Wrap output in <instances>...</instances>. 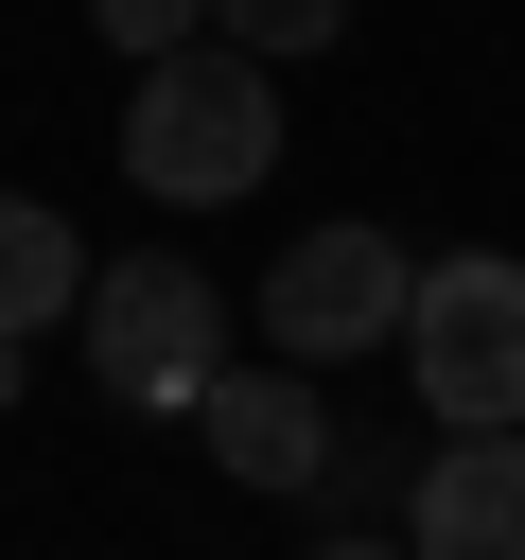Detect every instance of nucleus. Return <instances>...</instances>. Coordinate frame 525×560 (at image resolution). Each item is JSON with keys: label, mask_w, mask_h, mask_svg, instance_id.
Listing matches in <instances>:
<instances>
[{"label": "nucleus", "mask_w": 525, "mask_h": 560, "mask_svg": "<svg viewBox=\"0 0 525 560\" xmlns=\"http://www.w3.org/2000/svg\"><path fill=\"white\" fill-rule=\"evenodd\" d=\"M262 158H280V70H262V52H228V35L140 52V105H122V175H140V192L228 210Z\"/></svg>", "instance_id": "obj_1"}, {"label": "nucleus", "mask_w": 525, "mask_h": 560, "mask_svg": "<svg viewBox=\"0 0 525 560\" xmlns=\"http://www.w3.org/2000/svg\"><path fill=\"white\" fill-rule=\"evenodd\" d=\"M402 368H420V402H438L455 438H508V420H525V262H508V245L420 262V280H402Z\"/></svg>", "instance_id": "obj_2"}, {"label": "nucleus", "mask_w": 525, "mask_h": 560, "mask_svg": "<svg viewBox=\"0 0 525 560\" xmlns=\"http://www.w3.org/2000/svg\"><path fill=\"white\" fill-rule=\"evenodd\" d=\"M70 332H88V385H105L122 420H192V385L228 368V298H210L192 262H88Z\"/></svg>", "instance_id": "obj_3"}, {"label": "nucleus", "mask_w": 525, "mask_h": 560, "mask_svg": "<svg viewBox=\"0 0 525 560\" xmlns=\"http://www.w3.org/2000/svg\"><path fill=\"white\" fill-rule=\"evenodd\" d=\"M402 280H420V262H402L385 228H350V210H332V228H298V245H280L262 315H280V350H298V368H332V350H385V332H402Z\"/></svg>", "instance_id": "obj_4"}, {"label": "nucleus", "mask_w": 525, "mask_h": 560, "mask_svg": "<svg viewBox=\"0 0 525 560\" xmlns=\"http://www.w3.org/2000/svg\"><path fill=\"white\" fill-rule=\"evenodd\" d=\"M192 420H210V455H228L245 490H315V472H332V420H315L298 368H210Z\"/></svg>", "instance_id": "obj_5"}, {"label": "nucleus", "mask_w": 525, "mask_h": 560, "mask_svg": "<svg viewBox=\"0 0 525 560\" xmlns=\"http://www.w3.org/2000/svg\"><path fill=\"white\" fill-rule=\"evenodd\" d=\"M420 560H525V420L420 455Z\"/></svg>", "instance_id": "obj_6"}, {"label": "nucleus", "mask_w": 525, "mask_h": 560, "mask_svg": "<svg viewBox=\"0 0 525 560\" xmlns=\"http://www.w3.org/2000/svg\"><path fill=\"white\" fill-rule=\"evenodd\" d=\"M88 298V245H70V210H35V192H0V332L35 350L52 315Z\"/></svg>", "instance_id": "obj_7"}, {"label": "nucleus", "mask_w": 525, "mask_h": 560, "mask_svg": "<svg viewBox=\"0 0 525 560\" xmlns=\"http://www.w3.org/2000/svg\"><path fill=\"white\" fill-rule=\"evenodd\" d=\"M210 35H228V52H262V70H298V52H332V35H350V0H210Z\"/></svg>", "instance_id": "obj_8"}, {"label": "nucleus", "mask_w": 525, "mask_h": 560, "mask_svg": "<svg viewBox=\"0 0 525 560\" xmlns=\"http://www.w3.org/2000/svg\"><path fill=\"white\" fill-rule=\"evenodd\" d=\"M88 35H122V70H140V52H175V35H210V0H88Z\"/></svg>", "instance_id": "obj_9"}, {"label": "nucleus", "mask_w": 525, "mask_h": 560, "mask_svg": "<svg viewBox=\"0 0 525 560\" xmlns=\"http://www.w3.org/2000/svg\"><path fill=\"white\" fill-rule=\"evenodd\" d=\"M0 420H18V332H0Z\"/></svg>", "instance_id": "obj_10"}, {"label": "nucleus", "mask_w": 525, "mask_h": 560, "mask_svg": "<svg viewBox=\"0 0 525 560\" xmlns=\"http://www.w3.org/2000/svg\"><path fill=\"white\" fill-rule=\"evenodd\" d=\"M315 560H402V542H315Z\"/></svg>", "instance_id": "obj_11"}]
</instances>
